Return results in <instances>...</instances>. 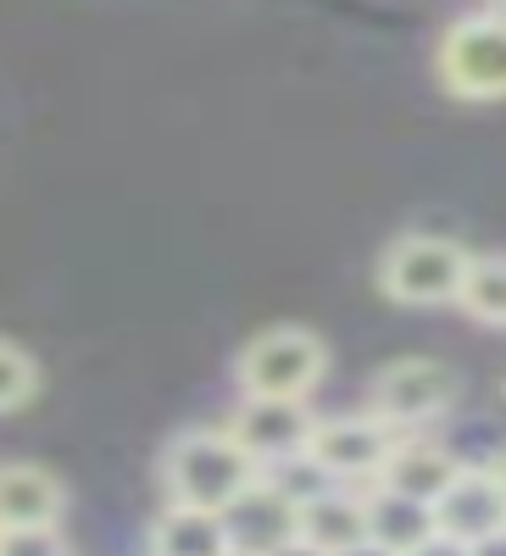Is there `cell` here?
<instances>
[{
    "label": "cell",
    "instance_id": "obj_6",
    "mask_svg": "<svg viewBox=\"0 0 506 556\" xmlns=\"http://www.w3.org/2000/svg\"><path fill=\"white\" fill-rule=\"evenodd\" d=\"M406 429L384 424L379 412H345V417H312L306 456L324 468L334 484H374Z\"/></svg>",
    "mask_w": 506,
    "mask_h": 556
},
{
    "label": "cell",
    "instance_id": "obj_12",
    "mask_svg": "<svg viewBox=\"0 0 506 556\" xmlns=\"http://www.w3.org/2000/svg\"><path fill=\"white\" fill-rule=\"evenodd\" d=\"M67 513V490L39 462H7L0 468V529H51Z\"/></svg>",
    "mask_w": 506,
    "mask_h": 556
},
{
    "label": "cell",
    "instance_id": "obj_8",
    "mask_svg": "<svg viewBox=\"0 0 506 556\" xmlns=\"http://www.w3.org/2000/svg\"><path fill=\"white\" fill-rule=\"evenodd\" d=\"M223 523H228V551H245V556L301 551V501L267 473L223 506Z\"/></svg>",
    "mask_w": 506,
    "mask_h": 556
},
{
    "label": "cell",
    "instance_id": "obj_4",
    "mask_svg": "<svg viewBox=\"0 0 506 556\" xmlns=\"http://www.w3.org/2000/svg\"><path fill=\"white\" fill-rule=\"evenodd\" d=\"M473 251L451 235H401L379 256V295L395 306H456Z\"/></svg>",
    "mask_w": 506,
    "mask_h": 556
},
{
    "label": "cell",
    "instance_id": "obj_10",
    "mask_svg": "<svg viewBox=\"0 0 506 556\" xmlns=\"http://www.w3.org/2000/svg\"><path fill=\"white\" fill-rule=\"evenodd\" d=\"M301 551H367V484H324L301 501Z\"/></svg>",
    "mask_w": 506,
    "mask_h": 556
},
{
    "label": "cell",
    "instance_id": "obj_1",
    "mask_svg": "<svg viewBox=\"0 0 506 556\" xmlns=\"http://www.w3.org/2000/svg\"><path fill=\"white\" fill-rule=\"evenodd\" d=\"M162 490L167 501H190V506H223L235 501L245 484L262 479V462L235 440V429H184L162 445Z\"/></svg>",
    "mask_w": 506,
    "mask_h": 556
},
{
    "label": "cell",
    "instance_id": "obj_16",
    "mask_svg": "<svg viewBox=\"0 0 506 556\" xmlns=\"http://www.w3.org/2000/svg\"><path fill=\"white\" fill-rule=\"evenodd\" d=\"M34 395H39V362H34L23 345L0 340V417L23 412Z\"/></svg>",
    "mask_w": 506,
    "mask_h": 556
},
{
    "label": "cell",
    "instance_id": "obj_11",
    "mask_svg": "<svg viewBox=\"0 0 506 556\" xmlns=\"http://www.w3.org/2000/svg\"><path fill=\"white\" fill-rule=\"evenodd\" d=\"M434 545H440L434 501L401 495L390 484H367V551L412 556V551H434Z\"/></svg>",
    "mask_w": 506,
    "mask_h": 556
},
{
    "label": "cell",
    "instance_id": "obj_14",
    "mask_svg": "<svg viewBox=\"0 0 506 556\" xmlns=\"http://www.w3.org/2000/svg\"><path fill=\"white\" fill-rule=\"evenodd\" d=\"M151 551L162 556H228V523L217 506H190V501H167L162 518L146 534Z\"/></svg>",
    "mask_w": 506,
    "mask_h": 556
},
{
    "label": "cell",
    "instance_id": "obj_5",
    "mask_svg": "<svg viewBox=\"0 0 506 556\" xmlns=\"http://www.w3.org/2000/svg\"><path fill=\"white\" fill-rule=\"evenodd\" d=\"M456 390H463V379L440 356H401L374 374L367 412H379L395 429H429L434 417H445L456 406Z\"/></svg>",
    "mask_w": 506,
    "mask_h": 556
},
{
    "label": "cell",
    "instance_id": "obj_3",
    "mask_svg": "<svg viewBox=\"0 0 506 556\" xmlns=\"http://www.w3.org/2000/svg\"><path fill=\"white\" fill-rule=\"evenodd\" d=\"M434 73L451 101H506V12L484 7L473 17H456L434 51Z\"/></svg>",
    "mask_w": 506,
    "mask_h": 556
},
{
    "label": "cell",
    "instance_id": "obj_17",
    "mask_svg": "<svg viewBox=\"0 0 506 556\" xmlns=\"http://www.w3.org/2000/svg\"><path fill=\"white\" fill-rule=\"evenodd\" d=\"M0 551H67L62 523L51 529H0Z\"/></svg>",
    "mask_w": 506,
    "mask_h": 556
},
{
    "label": "cell",
    "instance_id": "obj_19",
    "mask_svg": "<svg viewBox=\"0 0 506 556\" xmlns=\"http://www.w3.org/2000/svg\"><path fill=\"white\" fill-rule=\"evenodd\" d=\"M484 7H495V12H506V0H484Z\"/></svg>",
    "mask_w": 506,
    "mask_h": 556
},
{
    "label": "cell",
    "instance_id": "obj_2",
    "mask_svg": "<svg viewBox=\"0 0 506 556\" xmlns=\"http://www.w3.org/2000/svg\"><path fill=\"white\" fill-rule=\"evenodd\" d=\"M329 374V345L306 323H273L256 340H245L235 379L240 395H273V401H312Z\"/></svg>",
    "mask_w": 506,
    "mask_h": 556
},
{
    "label": "cell",
    "instance_id": "obj_15",
    "mask_svg": "<svg viewBox=\"0 0 506 556\" xmlns=\"http://www.w3.org/2000/svg\"><path fill=\"white\" fill-rule=\"evenodd\" d=\"M456 306L484 329H506V256H473L463 273V290H456Z\"/></svg>",
    "mask_w": 506,
    "mask_h": 556
},
{
    "label": "cell",
    "instance_id": "obj_9",
    "mask_svg": "<svg viewBox=\"0 0 506 556\" xmlns=\"http://www.w3.org/2000/svg\"><path fill=\"white\" fill-rule=\"evenodd\" d=\"M228 429H235V440L262 462V468H273V462H284V456H301V451H306L312 412H306V401L245 395V401H240V412L228 417Z\"/></svg>",
    "mask_w": 506,
    "mask_h": 556
},
{
    "label": "cell",
    "instance_id": "obj_7",
    "mask_svg": "<svg viewBox=\"0 0 506 556\" xmlns=\"http://www.w3.org/2000/svg\"><path fill=\"white\" fill-rule=\"evenodd\" d=\"M434 523H440V545L456 551H484L495 540H506V484L495 468H468L456 473L440 495H434Z\"/></svg>",
    "mask_w": 506,
    "mask_h": 556
},
{
    "label": "cell",
    "instance_id": "obj_13",
    "mask_svg": "<svg viewBox=\"0 0 506 556\" xmlns=\"http://www.w3.org/2000/svg\"><path fill=\"white\" fill-rule=\"evenodd\" d=\"M456 473H463V456L445 451V445L429 440V434H418V429H406V434L395 440V451H390V462H384V473H379L374 484H390V490H401V495L434 501Z\"/></svg>",
    "mask_w": 506,
    "mask_h": 556
},
{
    "label": "cell",
    "instance_id": "obj_18",
    "mask_svg": "<svg viewBox=\"0 0 506 556\" xmlns=\"http://www.w3.org/2000/svg\"><path fill=\"white\" fill-rule=\"evenodd\" d=\"M490 468H495V473H501V484H506V451H501V456L490 462Z\"/></svg>",
    "mask_w": 506,
    "mask_h": 556
}]
</instances>
